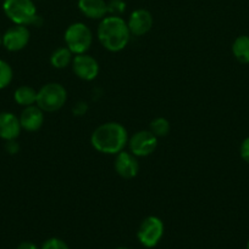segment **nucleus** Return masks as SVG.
<instances>
[{
    "instance_id": "11",
    "label": "nucleus",
    "mask_w": 249,
    "mask_h": 249,
    "mask_svg": "<svg viewBox=\"0 0 249 249\" xmlns=\"http://www.w3.org/2000/svg\"><path fill=\"white\" fill-rule=\"evenodd\" d=\"M153 23L154 19L150 12L148 10L138 9L131 14L128 22H127V26H128L132 36H141L150 31Z\"/></svg>"
},
{
    "instance_id": "18",
    "label": "nucleus",
    "mask_w": 249,
    "mask_h": 249,
    "mask_svg": "<svg viewBox=\"0 0 249 249\" xmlns=\"http://www.w3.org/2000/svg\"><path fill=\"white\" fill-rule=\"evenodd\" d=\"M170 130H171L170 122H168L166 118L159 117V118H155L154 121H151L150 131L156 136V138H163V136L168 135Z\"/></svg>"
},
{
    "instance_id": "5",
    "label": "nucleus",
    "mask_w": 249,
    "mask_h": 249,
    "mask_svg": "<svg viewBox=\"0 0 249 249\" xmlns=\"http://www.w3.org/2000/svg\"><path fill=\"white\" fill-rule=\"evenodd\" d=\"M65 43L75 55L85 53L93 43L92 31L82 22L72 23L65 32Z\"/></svg>"
},
{
    "instance_id": "1",
    "label": "nucleus",
    "mask_w": 249,
    "mask_h": 249,
    "mask_svg": "<svg viewBox=\"0 0 249 249\" xmlns=\"http://www.w3.org/2000/svg\"><path fill=\"white\" fill-rule=\"evenodd\" d=\"M90 143L100 153L117 155L128 143V133L122 124L116 122L102 124L93 131Z\"/></svg>"
},
{
    "instance_id": "10",
    "label": "nucleus",
    "mask_w": 249,
    "mask_h": 249,
    "mask_svg": "<svg viewBox=\"0 0 249 249\" xmlns=\"http://www.w3.org/2000/svg\"><path fill=\"white\" fill-rule=\"evenodd\" d=\"M115 170L124 179H133L139 172L137 157L127 151H121L115 157Z\"/></svg>"
},
{
    "instance_id": "9",
    "label": "nucleus",
    "mask_w": 249,
    "mask_h": 249,
    "mask_svg": "<svg viewBox=\"0 0 249 249\" xmlns=\"http://www.w3.org/2000/svg\"><path fill=\"white\" fill-rule=\"evenodd\" d=\"M29 36L31 33L27 26L15 24L2 34V45L6 50L16 53L26 48L29 41Z\"/></svg>"
},
{
    "instance_id": "12",
    "label": "nucleus",
    "mask_w": 249,
    "mask_h": 249,
    "mask_svg": "<svg viewBox=\"0 0 249 249\" xmlns=\"http://www.w3.org/2000/svg\"><path fill=\"white\" fill-rule=\"evenodd\" d=\"M20 118L11 112L0 113V139L5 141L16 140L21 133Z\"/></svg>"
},
{
    "instance_id": "2",
    "label": "nucleus",
    "mask_w": 249,
    "mask_h": 249,
    "mask_svg": "<svg viewBox=\"0 0 249 249\" xmlns=\"http://www.w3.org/2000/svg\"><path fill=\"white\" fill-rule=\"evenodd\" d=\"M97 36L100 44L106 50L119 53L126 48L132 34L127 22L122 17L110 15L102 19L98 27Z\"/></svg>"
},
{
    "instance_id": "25",
    "label": "nucleus",
    "mask_w": 249,
    "mask_h": 249,
    "mask_svg": "<svg viewBox=\"0 0 249 249\" xmlns=\"http://www.w3.org/2000/svg\"><path fill=\"white\" fill-rule=\"evenodd\" d=\"M0 45H2V36L0 34Z\"/></svg>"
},
{
    "instance_id": "27",
    "label": "nucleus",
    "mask_w": 249,
    "mask_h": 249,
    "mask_svg": "<svg viewBox=\"0 0 249 249\" xmlns=\"http://www.w3.org/2000/svg\"><path fill=\"white\" fill-rule=\"evenodd\" d=\"M247 249H249V242H248V245H247Z\"/></svg>"
},
{
    "instance_id": "6",
    "label": "nucleus",
    "mask_w": 249,
    "mask_h": 249,
    "mask_svg": "<svg viewBox=\"0 0 249 249\" xmlns=\"http://www.w3.org/2000/svg\"><path fill=\"white\" fill-rule=\"evenodd\" d=\"M164 235V223L158 216H148L139 225L137 237L141 245L153 248L160 242Z\"/></svg>"
},
{
    "instance_id": "13",
    "label": "nucleus",
    "mask_w": 249,
    "mask_h": 249,
    "mask_svg": "<svg viewBox=\"0 0 249 249\" xmlns=\"http://www.w3.org/2000/svg\"><path fill=\"white\" fill-rule=\"evenodd\" d=\"M19 118L22 129L27 131L39 130L44 123V113L37 105L24 107Z\"/></svg>"
},
{
    "instance_id": "21",
    "label": "nucleus",
    "mask_w": 249,
    "mask_h": 249,
    "mask_svg": "<svg viewBox=\"0 0 249 249\" xmlns=\"http://www.w3.org/2000/svg\"><path fill=\"white\" fill-rule=\"evenodd\" d=\"M41 249H70L63 241L59 238H49L48 241L43 243Z\"/></svg>"
},
{
    "instance_id": "19",
    "label": "nucleus",
    "mask_w": 249,
    "mask_h": 249,
    "mask_svg": "<svg viewBox=\"0 0 249 249\" xmlns=\"http://www.w3.org/2000/svg\"><path fill=\"white\" fill-rule=\"evenodd\" d=\"M12 78H14V72L11 66L6 61L0 60V90L9 87L10 83L12 82Z\"/></svg>"
},
{
    "instance_id": "4",
    "label": "nucleus",
    "mask_w": 249,
    "mask_h": 249,
    "mask_svg": "<svg viewBox=\"0 0 249 249\" xmlns=\"http://www.w3.org/2000/svg\"><path fill=\"white\" fill-rule=\"evenodd\" d=\"M67 100V91L59 83H48L37 92V106L43 112H56L62 108Z\"/></svg>"
},
{
    "instance_id": "26",
    "label": "nucleus",
    "mask_w": 249,
    "mask_h": 249,
    "mask_svg": "<svg viewBox=\"0 0 249 249\" xmlns=\"http://www.w3.org/2000/svg\"><path fill=\"white\" fill-rule=\"evenodd\" d=\"M116 249H128V248H126V247H119V248H116Z\"/></svg>"
},
{
    "instance_id": "16",
    "label": "nucleus",
    "mask_w": 249,
    "mask_h": 249,
    "mask_svg": "<svg viewBox=\"0 0 249 249\" xmlns=\"http://www.w3.org/2000/svg\"><path fill=\"white\" fill-rule=\"evenodd\" d=\"M73 60V53H71L70 49L67 46L65 48H59L51 53L50 56V63L54 68H58V70H63L67 66H70L72 63Z\"/></svg>"
},
{
    "instance_id": "23",
    "label": "nucleus",
    "mask_w": 249,
    "mask_h": 249,
    "mask_svg": "<svg viewBox=\"0 0 249 249\" xmlns=\"http://www.w3.org/2000/svg\"><path fill=\"white\" fill-rule=\"evenodd\" d=\"M5 148H6V151L10 153V155H15V153L19 152L20 150L19 145H17V142L15 140L6 141V146H5Z\"/></svg>"
},
{
    "instance_id": "7",
    "label": "nucleus",
    "mask_w": 249,
    "mask_h": 249,
    "mask_svg": "<svg viewBox=\"0 0 249 249\" xmlns=\"http://www.w3.org/2000/svg\"><path fill=\"white\" fill-rule=\"evenodd\" d=\"M127 145L132 155L136 157H146L155 151L158 146V138L150 130H141L128 139Z\"/></svg>"
},
{
    "instance_id": "3",
    "label": "nucleus",
    "mask_w": 249,
    "mask_h": 249,
    "mask_svg": "<svg viewBox=\"0 0 249 249\" xmlns=\"http://www.w3.org/2000/svg\"><path fill=\"white\" fill-rule=\"evenodd\" d=\"M2 10L10 21L15 24L28 26L36 24L39 18L36 5L32 0H4Z\"/></svg>"
},
{
    "instance_id": "17",
    "label": "nucleus",
    "mask_w": 249,
    "mask_h": 249,
    "mask_svg": "<svg viewBox=\"0 0 249 249\" xmlns=\"http://www.w3.org/2000/svg\"><path fill=\"white\" fill-rule=\"evenodd\" d=\"M232 53L241 63H249V36H238L232 44Z\"/></svg>"
},
{
    "instance_id": "20",
    "label": "nucleus",
    "mask_w": 249,
    "mask_h": 249,
    "mask_svg": "<svg viewBox=\"0 0 249 249\" xmlns=\"http://www.w3.org/2000/svg\"><path fill=\"white\" fill-rule=\"evenodd\" d=\"M126 9V4L122 0H111L107 2V14H111L114 16H120Z\"/></svg>"
},
{
    "instance_id": "22",
    "label": "nucleus",
    "mask_w": 249,
    "mask_h": 249,
    "mask_svg": "<svg viewBox=\"0 0 249 249\" xmlns=\"http://www.w3.org/2000/svg\"><path fill=\"white\" fill-rule=\"evenodd\" d=\"M241 157L244 162L249 163V138L242 142L241 145Z\"/></svg>"
},
{
    "instance_id": "14",
    "label": "nucleus",
    "mask_w": 249,
    "mask_h": 249,
    "mask_svg": "<svg viewBox=\"0 0 249 249\" xmlns=\"http://www.w3.org/2000/svg\"><path fill=\"white\" fill-rule=\"evenodd\" d=\"M78 9L88 18L103 19L107 15V2L104 0H78Z\"/></svg>"
},
{
    "instance_id": "24",
    "label": "nucleus",
    "mask_w": 249,
    "mask_h": 249,
    "mask_svg": "<svg viewBox=\"0 0 249 249\" xmlns=\"http://www.w3.org/2000/svg\"><path fill=\"white\" fill-rule=\"evenodd\" d=\"M17 249H38V247L32 242H22L20 243Z\"/></svg>"
},
{
    "instance_id": "15",
    "label": "nucleus",
    "mask_w": 249,
    "mask_h": 249,
    "mask_svg": "<svg viewBox=\"0 0 249 249\" xmlns=\"http://www.w3.org/2000/svg\"><path fill=\"white\" fill-rule=\"evenodd\" d=\"M37 92L36 90L28 85H22V87L17 88L15 90L14 99L20 106H32V105L37 104Z\"/></svg>"
},
{
    "instance_id": "8",
    "label": "nucleus",
    "mask_w": 249,
    "mask_h": 249,
    "mask_svg": "<svg viewBox=\"0 0 249 249\" xmlns=\"http://www.w3.org/2000/svg\"><path fill=\"white\" fill-rule=\"evenodd\" d=\"M73 73L77 75L80 79L85 80V82H90V80L95 79L99 74V63L87 53H78L73 57L72 63Z\"/></svg>"
}]
</instances>
